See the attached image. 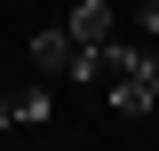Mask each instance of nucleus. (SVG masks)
Returning <instances> with one entry per match:
<instances>
[{
	"label": "nucleus",
	"instance_id": "1",
	"mask_svg": "<svg viewBox=\"0 0 159 151\" xmlns=\"http://www.w3.org/2000/svg\"><path fill=\"white\" fill-rule=\"evenodd\" d=\"M103 72H111V112L119 119L159 112V56H143L127 40H103Z\"/></svg>",
	"mask_w": 159,
	"mask_h": 151
},
{
	"label": "nucleus",
	"instance_id": "2",
	"mask_svg": "<svg viewBox=\"0 0 159 151\" xmlns=\"http://www.w3.org/2000/svg\"><path fill=\"white\" fill-rule=\"evenodd\" d=\"M64 32H72L80 48H103V40H111V8H103V0H80L72 16H64Z\"/></svg>",
	"mask_w": 159,
	"mask_h": 151
},
{
	"label": "nucleus",
	"instance_id": "3",
	"mask_svg": "<svg viewBox=\"0 0 159 151\" xmlns=\"http://www.w3.org/2000/svg\"><path fill=\"white\" fill-rule=\"evenodd\" d=\"M8 103H16V127H48V88H40V80H32V88H16Z\"/></svg>",
	"mask_w": 159,
	"mask_h": 151
},
{
	"label": "nucleus",
	"instance_id": "4",
	"mask_svg": "<svg viewBox=\"0 0 159 151\" xmlns=\"http://www.w3.org/2000/svg\"><path fill=\"white\" fill-rule=\"evenodd\" d=\"M143 32H151V40H159V0H151V8H143Z\"/></svg>",
	"mask_w": 159,
	"mask_h": 151
},
{
	"label": "nucleus",
	"instance_id": "5",
	"mask_svg": "<svg viewBox=\"0 0 159 151\" xmlns=\"http://www.w3.org/2000/svg\"><path fill=\"white\" fill-rule=\"evenodd\" d=\"M0 127H16V103H8V95H0Z\"/></svg>",
	"mask_w": 159,
	"mask_h": 151
}]
</instances>
